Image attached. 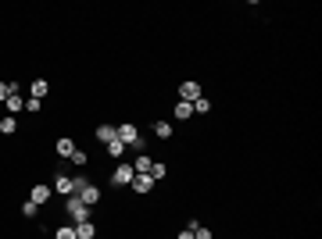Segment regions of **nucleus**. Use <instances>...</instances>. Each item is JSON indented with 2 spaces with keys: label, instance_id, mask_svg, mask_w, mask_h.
Returning <instances> with one entry per match:
<instances>
[{
  "label": "nucleus",
  "instance_id": "f257e3e1",
  "mask_svg": "<svg viewBox=\"0 0 322 239\" xmlns=\"http://www.w3.org/2000/svg\"><path fill=\"white\" fill-rule=\"evenodd\" d=\"M115 136H118L126 147H133L136 154H144V140H140V129H136V125H115Z\"/></svg>",
  "mask_w": 322,
  "mask_h": 239
},
{
  "label": "nucleus",
  "instance_id": "f03ea898",
  "mask_svg": "<svg viewBox=\"0 0 322 239\" xmlns=\"http://www.w3.org/2000/svg\"><path fill=\"white\" fill-rule=\"evenodd\" d=\"M65 211L72 214V222H76V225H82V222H90V218H86L90 211H86V204H82L79 196H68V204H65Z\"/></svg>",
  "mask_w": 322,
  "mask_h": 239
},
{
  "label": "nucleus",
  "instance_id": "7ed1b4c3",
  "mask_svg": "<svg viewBox=\"0 0 322 239\" xmlns=\"http://www.w3.org/2000/svg\"><path fill=\"white\" fill-rule=\"evenodd\" d=\"M133 175H136V171H133V164H118L111 182H115V186H129V182H133Z\"/></svg>",
  "mask_w": 322,
  "mask_h": 239
},
{
  "label": "nucleus",
  "instance_id": "20e7f679",
  "mask_svg": "<svg viewBox=\"0 0 322 239\" xmlns=\"http://www.w3.org/2000/svg\"><path fill=\"white\" fill-rule=\"evenodd\" d=\"M151 168H154V161H151V154L144 150V154H136V161H133V171L136 175H151Z\"/></svg>",
  "mask_w": 322,
  "mask_h": 239
},
{
  "label": "nucleus",
  "instance_id": "39448f33",
  "mask_svg": "<svg viewBox=\"0 0 322 239\" xmlns=\"http://www.w3.org/2000/svg\"><path fill=\"white\" fill-rule=\"evenodd\" d=\"M179 96H183L186 104H193V100H201V86H197V82H183V86H179Z\"/></svg>",
  "mask_w": 322,
  "mask_h": 239
},
{
  "label": "nucleus",
  "instance_id": "423d86ee",
  "mask_svg": "<svg viewBox=\"0 0 322 239\" xmlns=\"http://www.w3.org/2000/svg\"><path fill=\"white\" fill-rule=\"evenodd\" d=\"M129 186H133L136 193H151V189H154V178H151V175H133Z\"/></svg>",
  "mask_w": 322,
  "mask_h": 239
},
{
  "label": "nucleus",
  "instance_id": "0eeeda50",
  "mask_svg": "<svg viewBox=\"0 0 322 239\" xmlns=\"http://www.w3.org/2000/svg\"><path fill=\"white\" fill-rule=\"evenodd\" d=\"M29 200H32L36 207H43V204L50 200V186H43V182H40V186H32V196H29Z\"/></svg>",
  "mask_w": 322,
  "mask_h": 239
},
{
  "label": "nucleus",
  "instance_id": "6e6552de",
  "mask_svg": "<svg viewBox=\"0 0 322 239\" xmlns=\"http://www.w3.org/2000/svg\"><path fill=\"white\" fill-rule=\"evenodd\" d=\"M4 104H7V111H11V114H18V111H22V107H25V100H22V96H18V93H11V96H7V100H4Z\"/></svg>",
  "mask_w": 322,
  "mask_h": 239
},
{
  "label": "nucleus",
  "instance_id": "1a4fd4ad",
  "mask_svg": "<svg viewBox=\"0 0 322 239\" xmlns=\"http://www.w3.org/2000/svg\"><path fill=\"white\" fill-rule=\"evenodd\" d=\"M97 140L100 143H111L115 140V125H97Z\"/></svg>",
  "mask_w": 322,
  "mask_h": 239
},
{
  "label": "nucleus",
  "instance_id": "9d476101",
  "mask_svg": "<svg viewBox=\"0 0 322 239\" xmlns=\"http://www.w3.org/2000/svg\"><path fill=\"white\" fill-rule=\"evenodd\" d=\"M58 154H61V157H72V154H76V143H72L68 136H65V140H58Z\"/></svg>",
  "mask_w": 322,
  "mask_h": 239
},
{
  "label": "nucleus",
  "instance_id": "9b49d317",
  "mask_svg": "<svg viewBox=\"0 0 322 239\" xmlns=\"http://www.w3.org/2000/svg\"><path fill=\"white\" fill-rule=\"evenodd\" d=\"M108 154H111V157L118 161V157H122V154H126V143H122V140H118V136H115V140H111V143H108Z\"/></svg>",
  "mask_w": 322,
  "mask_h": 239
},
{
  "label": "nucleus",
  "instance_id": "f8f14e48",
  "mask_svg": "<svg viewBox=\"0 0 322 239\" xmlns=\"http://www.w3.org/2000/svg\"><path fill=\"white\" fill-rule=\"evenodd\" d=\"M154 136L158 140H172V125L168 122H154Z\"/></svg>",
  "mask_w": 322,
  "mask_h": 239
},
{
  "label": "nucleus",
  "instance_id": "ddd939ff",
  "mask_svg": "<svg viewBox=\"0 0 322 239\" xmlns=\"http://www.w3.org/2000/svg\"><path fill=\"white\" fill-rule=\"evenodd\" d=\"M58 193H65V196H72V193H76V186H72V178H65V175H58Z\"/></svg>",
  "mask_w": 322,
  "mask_h": 239
},
{
  "label": "nucleus",
  "instance_id": "4468645a",
  "mask_svg": "<svg viewBox=\"0 0 322 239\" xmlns=\"http://www.w3.org/2000/svg\"><path fill=\"white\" fill-rule=\"evenodd\" d=\"M190 114H193V104L179 100V104H175V118H190Z\"/></svg>",
  "mask_w": 322,
  "mask_h": 239
},
{
  "label": "nucleus",
  "instance_id": "2eb2a0df",
  "mask_svg": "<svg viewBox=\"0 0 322 239\" xmlns=\"http://www.w3.org/2000/svg\"><path fill=\"white\" fill-rule=\"evenodd\" d=\"M14 129H18V122H14V118L7 114V118L0 122V132H4V136H14Z\"/></svg>",
  "mask_w": 322,
  "mask_h": 239
},
{
  "label": "nucleus",
  "instance_id": "dca6fc26",
  "mask_svg": "<svg viewBox=\"0 0 322 239\" xmlns=\"http://www.w3.org/2000/svg\"><path fill=\"white\" fill-rule=\"evenodd\" d=\"M76 239H93V225H90V222L76 225Z\"/></svg>",
  "mask_w": 322,
  "mask_h": 239
},
{
  "label": "nucleus",
  "instance_id": "f3484780",
  "mask_svg": "<svg viewBox=\"0 0 322 239\" xmlns=\"http://www.w3.org/2000/svg\"><path fill=\"white\" fill-rule=\"evenodd\" d=\"M47 89H50V86H47L43 79H36V82H32V96H36V100H43V96H47Z\"/></svg>",
  "mask_w": 322,
  "mask_h": 239
},
{
  "label": "nucleus",
  "instance_id": "a211bd4d",
  "mask_svg": "<svg viewBox=\"0 0 322 239\" xmlns=\"http://www.w3.org/2000/svg\"><path fill=\"white\" fill-rule=\"evenodd\" d=\"M208 111H211V100H204V96L193 100V114H208Z\"/></svg>",
  "mask_w": 322,
  "mask_h": 239
},
{
  "label": "nucleus",
  "instance_id": "6ab92c4d",
  "mask_svg": "<svg viewBox=\"0 0 322 239\" xmlns=\"http://www.w3.org/2000/svg\"><path fill=\"white\" fill-rule=\"evenodd\" d=\"M40 107H43V100H36V96H29V100H25V111H29V114H36Z\"/></svg>",
  "mask_w": 322,
  "mask_h": 239
},
{
  "label": "nucleus",
  "instance_id": "aec40b11",
  "mask_svg": "<svg viewBox=\"0 0 322 239\" xmlns=\"http://www.w3.org/2000/svg\"><path fill=\"white\" fill-rule=\"evenodd\" d=\"M22 214H25V218H36V214H40V207H36L32 200H25V207H22Z\"/></svg>",
  "mask_w": 322,
  "mask_h": 239
},
{
  "label": "nucleus",
  "instance_id": "412c9836",
  "mask_svg": "<svg viewBox=\"0 0 322 239\" xmlns=\"http://www.w3.org/2000/svg\"><path fill=\"white\" fill-rule=\"evenodd\" d=\"M58 239H76V225H65V229H58Z\"/></svg>",
  "mask_w": 322,
  "mask_h": 239
},
{
  "label": "nucleus",
  "instance_id": "4be33fe9",
  "mask_svg": "<svg viewBox=\"0 0 322 239\" xmlns=\"http://www.w3.org/2000/svg\"><path fill=\"white\" fill-rule=\"evenodd\" d=\"M193 239H211V229H204V225H197V229H193Z\"/></svg>",
  "mask_w": 322,
  "mask_h": 239
},
{
  "label": "nucleus",
  "instance_id": "5701e85b",
  "mask_svg": "<svg viewBox=\"0 0 322 239\" xmlns=\"http://www.w3.org/2000/svg\"><path fill=\"white\" fill-rule=\"evenodd\" d=\"M151 178H154V182L165 178V164H154V168H151Z\"/></svg>",
  "mask_w": 322,
  "mask_h": 239
},
{
  "label": "nucleus",
  "instance_id": "b1692460",
  "mask_svg": "<svg viewBox=\"0 0 322 239\" xmlns=\"http://www.w3.org/2000/svg\"><path fill=\"white\" fill-rule=\"evenodd\" d=\"M68 161H72V164H79V168H82V164H86V154H82V150H76V154H72Z\"/></svg>",
  "mask_w": 322,
  "mask_h": 239
},
{
  "label": "nucleus",
  "instance_id": "393cba45",
  "mask_svg": "<svg viewBox=\"0 0 322 239\" xmlns=\"http://www.w3.org/2000/svg\"><path fill=\"white\" fill-rule=\"evenodd\" d=\"M11 96V82H0V100H7Z\"/></svg>",
  "mask_w": 322,
  "mask_h": 239
},
{
  "label": "nucleus",
  "instance_id": "a878e982",
  "mask_svg": "<svg viewBox=\"0 0 322 239\" xmlns=\"http://www.w3.org/2000/svg\"><path fill=\"white\" fill-rule=\"evenodd\" d=\"M193 229H197V222H190V229H186V232H179V239H193Z\"/></svg>",
  "mask_w": 322,
  "mask_h": 239
}]
</instances>
